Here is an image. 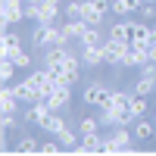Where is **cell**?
Here are the masks:
<instances>
[{
	"label": "cell",
	"mask_w": 156,
	"mask_h": 156,
	"mask_svg": "<svg viewBox=\"0 0 156 156\" xmlns=\"http://www.w3.org/2000/svg\"><path fill=\"white\" fill-rule=\"evenodd\" d=\"M131 131H128V128H115V131L106 137V150H128L131 147Z\"/></svg>",
	"instance_id": "cell-4"
},
{
	"label": "cell",
	"mask_w": 156,
	"mask_h": 156,
	"mask_svg": "<svg viewBox=\"0 0 156 156\" xmlns=\"http://www.w3.org/2000/svg\"><path fill=\"white\" fill-rule=\"evenodd\" d=\"M153 87H156V78H144V75H140L137 78V81H134V94H153Z\"/></svg>",
	"instance_id": "cell-20"
},
{
	"label": "cell",
	"mask_w": 156,
	"mask_h": 156,
	"mask_svg": "<svg viewBox=\"0 0 156 156\" xmlns=\"http://www.w3.org/2000/svg\"><path fill=\"white\" fill-rule=\"evenodd\" d=\"M16 69H19V66H16L12 59H3V66H0V75H3V81H6V84L12 81V75H16Z\"/></svg>",
	"instance_id": "cell-25"
},
{
	"label": "cell",
	"mask_w": 156,
	"mask_h": 156,
	"mask_svg": "<svg viewBox=\"0 0 156 156\" xmlns=\"http://www.w3.org/2000/svg\"><path fill=\"white\" fill-rule=\"evenodd\" d=\"M147 62H156V41L147 47Z\"/></svg>",
	"instance_id": "cell-33"
},
{
	"label": "cell",
	"mask_w": 156,
	"mask_h": 156,
	"mask_svg": "<svg viewBox=\"0 0 156 156\" xmlns=\"http://www.w3.org/2000/svg\"><path fill=\"white\" fill-rule=\"evenodd\" d=\"M31 44L34 47H47V25H34V31H31Z\"/></svg>",
	"instance_id": "cell-23"
},
{
	"label": "cell",
	"mask_w": 156,
	"mask_h": 156,
	"mask_svg": "<svg viewBox=\"0 0 156 156\" xmlns=\"http://www.w3.org/2000/svg\"><path fill=\"white\" fill-rule=\"evenodd\" d=\"M140 16L144 19H156V3H144L140 6Z\"/></svg>",
	"instance_id": "cell-30"
},
{
	"label": "cell",
	"mask_w": 156,
	"mask_h": 156,
	"mask_svg": "<svg viewBox=\"0 0 156 156\" xmlns=\"http://www.w3.org/2000/svg\"><path fill=\"white\" fill-rule=\"evenodd\" d=\"M81 150H106V140L100 134H81Z\"/></svg>",
	"instance_id": "cell-16"
},
{
	"label": "cell",
	"mask_w": 156,
	"mask_h": 156,
	"mask_svg": "<svg viewBox=\"0 0 156 156\" xmlns=\"http://www.w3.org/2000/svg\"><path fill=\"white\" fill-rule=\"evenodd\" d=\"M81 59L87 62V66H106V59H103V44L84 47V50H81Z\"/></svg>",
	"instance_id": "cell-10"
},
{
	"label": "cell",
	"mask_w": 156,
	"mask_h": 156,
	"mask_svg": "<svg viewBox=\"0 0 156 156\" xmlns=\"http://www.w3.org/2000/svg\"><path fill=\"white\" fill-rule=\"evenodd\" d=\"M62 31H66L69 41H72V37H75V41H81L84 31H87V22H84V19H69L66 25H62Z\"/></svg>",
	"instance_id": "cell-11"
},
{
	"label": "cell",
	"mask_w": 156,
	"mask_h": 156,
	"mask_svg": "<svg viewBox=\"0 0 156 156\" xmlns=\"http://www.w3.org/2000/svg\"><path fill=\"white\" fill-rule=\"evenodd\" d=\"M128 112H131L134 119H140V115L147 112V97H144V94H134V90H131V100H128Z\"/></svg>",
	"instance_id": "cell-14"
},
{
	"label": "cell",
	"mask_w": 156,
	"mask_h": 156,
	"mask_svg": "<svg viewBox=\"0 0 156 156\" xmlns=\"http://www.w3.org/2000/svg\"><path fill=\"white\" fill-rule=\"evenodd\" d=\"M140 0H112V12L115 16H134V12H140Z\"/></svg>",
	"instance_id": "cell-9"
},
{
	"label": "cell",
	"mask_w": 156,
	"mask_h": 156,
	"mask_svg": "<svg viewBox=\"0 0 156 156\" xmlns=\"http://www.w3.org/2000/svg\"><path fill=\"white\" fill-rule=\"evenodd\" d=\"M94 44H103V37H100V31L94 28V25H87V31L81 37V47H94Z\"/></svg>",
	"instance_id": "cell-24"
},
{
	"label": "cell",
	"mask_w": 156,
	"mask_h": 156,
	"mask_svg": "<svg viewBox=\"0 0 156 156\" xmlns=\"http://www.w3.org/2000/svg\"><path fill=\"white\" fill-rule=\"evenodd\" d=\"M62 12H66L69 19H81V0H72V3L62 6Z\"/></svg>",
	"instance_id": "cell-27"
},
{
	"label": "cell",
	"mask_w": 156,
	"mask_h": 156,
	"mask_svg": "<svg viewBox=\"0 0 156 156\" xmlns=\"http://www.w3.org/2000/svg\"><path fill=\"white\" fill-rule=\"evenodd\" d=\"M66 59H69V50H66V47H47L44 66H62Z\"/></svg>",
	"instance_id": "cell-13"
},
{
	"label": "cell",
	"mask_w": 156,
	"mask_h": 156,
	"mask_svg": "<svg viewBox=\"0 0 156 156\" xmlns=\"http://www.w3.org/2000/svg\"><path fill=\"white\" fill-rule=\"evenodd\" d=\"M56 137H59V144H62V150H69V147H81V137H75V134L69 131V128H66V131H59Z\"/></svg>",
	"instance_id": "cell-22"
},
{
	"label": "cell",
	"mask_w": 156,
	"mask_h": 156,
	"mask_svg": "<svg viewBox=\"0 0 156 156\" xmlns=\"http://www.w3.org/2000/svg\"><path fill=\"white\" fill-rule=\"evenodd\" d=\"M97 125H100V119H94V115H84V119L78 122V131H81V134H97Z\"/></svg>",
	"instance_id": "cell-21"
},
{
	"label": "cell",
	"mask_w": 156,
	"mask_h": 156,
	"mask_svg": "<svg viewBox=\"0 0 156 156\" xmlns=\"http://www.w3.org/2000/svg\"><path fill=\"white\" fill-rule=\"evenodd\" d=\"M19 47H22V44H19V34L6 28V31H3V47H0V50H3V56H9L12 50H19Z\"/></svg>",
	"instance_id": "cell-17"
},
{
	"label": "cell",
	"mask_w": 156,
	"mask_h": 156,
	"mask_svg": "<svg viewBox=\"0 0 156 156\" xmlns=\"http://www.w3.org/2000/svg\"><path fill=\"white\" fill-rule=\"evenodd\" d=\"M19 150H22V153H41V144H37L34 137H22V140H19Z\"/></svg>",
	"instance_id": "cell-26"
},
{
	"label": "cell",
	"mask_w": 156,
	"mask_h": 156,
	"mask_svg": "<svg viewBox=\"0 0 156 156\" xmlns=\"http://www.w3.org/2000/svg\"><path fill=\"white\" fill-rule=\"evenodd\" d=\"M12 94H16V100H19V103H37V100H41V90H37V87H31L28 81L12 84Z\"/></svg>",
	"instance_id": "cell-6"
},
{
	"label": "cell",
	"mask_w": 156,
	"mask_h": 156,
	"mask_svg": "<svg viewBox=\"0 0 156 156\" xmlns=\"http://www.w3.org/2000/svg\"><path fill=\"white\" fill-rule=\"evenodd\" d=\"M147 62V47H137V44H131V50L125 53V59H122V66H128V69H140Z\"/></svg>",
	"instance_id": "cell-7"
},
{
	"label": "cell",
	"mask_w": 156,
	"mask_h": 156,
	"mask_svg": "<svg viewBox=\"0 0 156 156\" xmlns=\"http://www.w3.org/2000/svg\"><path fill=\"white\" fill-rule=\"evenodd\" d=\"M56 150H62L59 137H56V140H47V144H41V153H56Z\"/></svg>",
	"instance_id": "cell-28"
},
{
	"label": "cell",
	"mask_w": 156,
	"mask_h": 156,
	"mask_svg": "<svg viewBox=\"0 0 156 156\" xmlns=\"http://www.w3.org/2000/svg\"><path fill=\"white\" fill-rule=\"evenodd\" d=\"M44 131H50V134H59V131H66V119H62V115L59 112H50V119H47V128H44Z\"/></svg>",
	"instance_id": "cell-18"
},
{
	"label": "cell",
	"mask_w": 156,
	"mask_h": 156,
	"mask_svg": "<svg viewBox=\"0 0 156 156\" xmlns=\"http://www.w3.org/2000/svg\"><path fill=\"white\" fill-rule=\"evenodd\" d=\"M140 75L144 78H156V62H144V66H140Z\"/></svg>",
	"instance_id": "cell-31"
},
{
	"label": "cell",
	"mask_w": 156,
	"mask_h": 156,
	"mask_svg": "<svg viewBox=\"0 0 156 156\" xmlns=\"http://www.w3.org/2000/svg\"><path fill=\"white\" fill-rule=\"evenodd\" d=\"M131 50V41H103V59H106V66H122L125 53Z\"/></svg>",
	"instance_id": "cell-1"
},
{
	"label": "cell",
	"mask_w": 156,
	"mask_h": 156,
	"mask_svg": "<svg viewBox=\"0 0 156 156\" xmlns=\"http://www.w3.org/2000/svg\"><path fill=\"white\" fill-rule=\"evenodd\" d=\"M109 37L112 41H131V22H115L109 28Z\"/></svg>",
	"instance_id": "cell-15"
},
{
	"label": "cell",
	"mask_w": 156,
	"mask_h": 156,
	"mask_svg": "<svg viewBox=\"0 0 156 156\" xmlns=\"http://www.w3.org/2000/svg\"><path fill=\"white\" fill-rule=\"evenodd\" d=\"M50 112H53V109H50L44 100H37V103H28V109H25V119H28V122H34L37 128H47Z\"/></svg>",
	"instance_id": "cell-3"
},
{
	"label": "cell",
	"mask_w": 156,
	"mask_h": 156,
	"mask_svg": "<svg viewBox=\"0 0 156 156\" xmlns=\"http://www.w3.org/2000/svg\"><path fill=\"white\" fill-rule=\"evenodd\" d=\"M12 128H16V115H6L3 112V131H12Z\"/></svg>",
	"instance_id": "cell-32"
},
{
	"label": "cell",
	"mask_w": 156,
	"mask_h": 156,
	"mask_svg": "<svg viewBox=\"0 0 156 156\" xmlns=\"http://www.w3.org/2000/svg\"><path fill=\"white\" fill-rule=\"evenodd\" d=\"M150 28H153V41H156V25H150Z\"/></svg>",
	"instance_id": "cell-35"
},
{
	"label": "cell",
	"mask_w": 156,
	"mask_h": 156,
	"mask_svg": "<svg viewBox=\"0 0 156 156\" xmlns=\"http://www.w3.org/2000/svg\"><path fill=\"white\" fill-rule=\"evenodd\" d=\"M0 16H3V25H19L22 19H28V9L22 6V0H3V9H0Z\"/></svg>",
	"instance_id": "cell-2"
},
{
	"label": "cell",
	"mask_w": 156,
	"mask_h": 156,
	"mask_svg": "<svg viewBox=\"0 0 156 156\" xmlns=\"http://www.w3.org/2000/svg\"><path fill=\"white\" fill-rule=\"evenodd\" d=\"M90 3H94V9L100 12V16H106V9H112V3H109V0H90Z\"/></svg>",
	"instance_id": "cell-29"
},
{
	"label": "cell",
	"mask_w": 156,
	"mask_h": 156,
	"mask_svg": "<svg viewBox=\"0 0 156 156\" xmlns=\"http://www.w3.org/2000/svg\"><path fill=\"white\" fill-rule=\"evenodd\" d=\"M131 134H134V140H150L156 134V125L140 115V119H134V125H131Z\"/></svg>",
	"instance_id": "cell-8"
},
{
	"label": "cell",
	"mask_w": 156,
	"mask_h": 156,
	"mask_svg": "<svg viewBox=\"0 0 156 156\" xmlns=\"http://www.w3.org/2000/svg\"><path fill=\"white\" fill-rule=\"evenodd\" d=\"M78 66H81V59L72 56V53H69V59H66V62H62V72H66V84H69V87L78 81V72H81Z\"/></svg>",
	"instance_id": "cell-12"
},
{
	"label": "cell",
	"mask_w": 156,
	"mask_h": 156,
	"mask_svg": "<svg viewBox=\"0 0 156 156\" xmlns=\"http://www.w3.org/2000/svg\"><path fill=\"white\" fill-rule=\"evenodd\" d=\"M3 59H12V62L19 66V69H28V66H31V56L25 53L22 47H19V50H12V53H9V56H3Z\"/></svg>",
	"instance_id": "cell-19"
},
{
	"label": "cell",
	"mask_w": 156,
	"mask_h": 156,
	"mask_svg": "<svg viewBox=\"0 0 156 156\" xmlns=\"http://www.w3.org/2000/svg\"><path fill=\"white\" fill-rule=\"evenodd\" d=\"M50 3H53V6H59V3H62V0H50Z\"/></svg>",
	"instance_id": "cell-34"
},
{
	"label": "cell",
	"mask_w": 156,
	"mask_h": 156,
	"mask_svg": "<svg viewBox=\"0 0 156 156\" xmlns=\"http://www.w3.org/2000/svg\"><path fill=\"white\" fill-rule=\"evenodd\" d=\"M44 103H47L53 112H59V109H66L69 103H72V90H69V87H56V90H53V94H50Z\"/></svg>",
	"instance_id": "cell-5"
},
{
	"label": "cell",
	"mask_w": 156,
	"mask_h": 156,
	"mask_svg": "<svg viewBox=\"0 0 156 156\" xmlns=\"http://www.w3.org/2000/svg\"><path fill=\"white\" fill-rule=\"evenodd\" d=\"M153 119H156V109H153Z\"/></svg>",
	"instance_id": "cell-36"
}]
</instances>
